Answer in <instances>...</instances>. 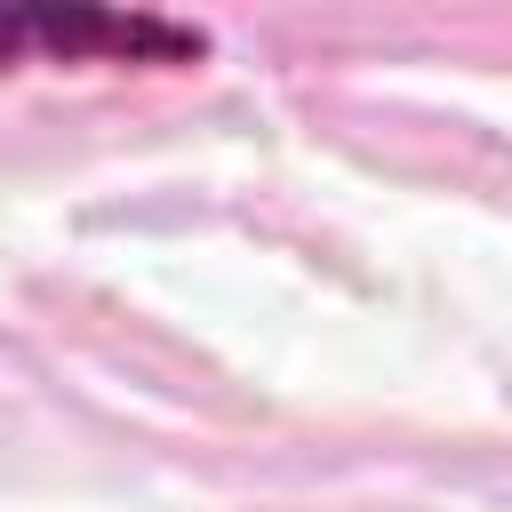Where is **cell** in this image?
<instances>
[{
	"label": "cell",
	"mask_w": 512,
	"mask_h": 512,
	"mask_svg": "<svg viewBox=\"0 0 512 512\" xmlns=\"http://www.w3.org/2000/svg\"><path fill=\"white\" fill-rule=\"evenodd\" d=\"M208 32L136 8H0V64H200Z\"/></svg>",
	"instance_id": "obj_1"
}]
</instances>
